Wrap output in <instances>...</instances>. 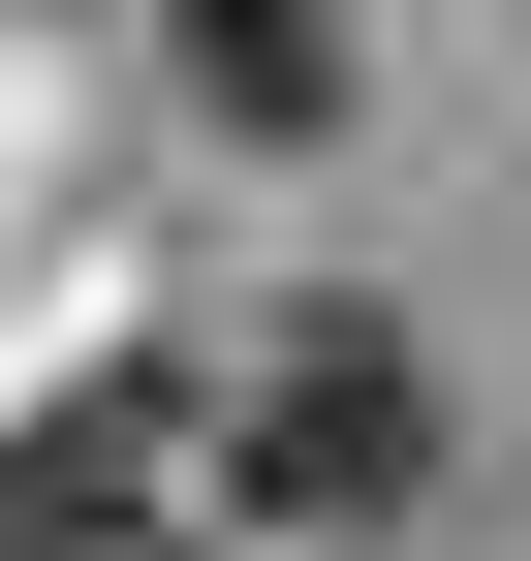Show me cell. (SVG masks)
I'll use <instances>...</instances> for the list:
<instances>
[{
    "label": "cell",
    "instance_id": "cell-1",
    "mask_svg": "<svg viewBox=\"0 0 531 561\" xmlns=\"http://www.w3.org/2000/svg\"><path fill=\"white\" fill-rule=\"evenodd\" d=\"M407 468H438V375H407V312H313V343H250V468H219V500L250 530H407Z\"/></svg>",
    "mask_w": 531,
    "mask_h": 561
},
{
    "label": "cell",
    "instance_id": "cell-2",
    "mask_svg": "<svg viewBox=\"0 0 531 561\" xmlns=\"http://www.w3.org/2000/svg\"><path fill=\"white\" fill-rule=\"evenodd\" d=\"M157 437H188L157 375H94V405H32V437H0V561H94L125 500H157Z\"/></svg>",
    "mask_w": 531,
    "mask_h": 561
}]
</instances>
